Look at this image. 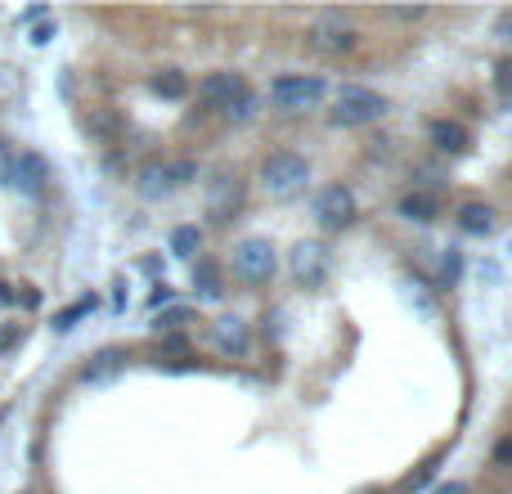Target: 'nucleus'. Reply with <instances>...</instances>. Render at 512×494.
I'll use <instances>...</instances> for the list:
<instances>
[{
	"label": "nucleus",
	"instance_id": "nucleus-9",
	"mask_svg": "<svg viewBox=\"0 0 512 494\" xmlns=\"http://www.w3.org/2000/svg\"><path fill=\"white\" fill-rule=\"evenodd\" d=\"M355 216H360V203L346 185H328L315 194V221L324 230H346V225H355Z\"/></svg>",
	"mask_w": 512,
	"mask_h": 494
},
{
	"label": "nucleus",
	"instance_id": "nucleus-17",
	"mask_svg": "<svg viewBox=\"0 0 512 494\" xmlns=\"http://www.w3.org/2000/svg\"><path fill=\"white\" fill-rule=\"evenodd\" d=\"M122 364H126V355H122V351H99L95 360H90L86 369H81V378H86V382H104V378H113V373L122 369Z\"/></svg>",
	"mask_w": 512,
	"mask_h": 494
},
{
	"label": "nucleus",
	"instance_id": "nucleus-8",
	"mask_svg": "<svg viewBox=\"0 0 512 494\" xmlns=\"http://www.w3.org/2000/svg\"><path fill=\"white\" fill-rule=\"evenodd\" d=\"M288 270H292V279H297L301 288H324L328 270H333V256H328L324 243L301 239L297 247H292V256H288Z\"/></svg>",
	"mask_w": 512,
	"mask_h": 494
},
{
	"label": "nucleus",
	"instance_id": "nucleus-24",
	"mask_svg": "<svg viewBox=\"0 0 512 494\" xmlns=\"http://www.w3.org/2000/svg\"><path fill=\"white\" fill-rule=\"evenodd\" d=\"M27 41H32V45H50V41H54V23H36Z\"/></svg>",
	"mask_w": 512,
	"mask_h": 494
},
{
	"label": "nucleus",
	"instance_id": "nucleus-22",
	"mask_svg": "<svg viewBox=\"0 0 512 494\" xmlns=\"http://www.w3.org/2000/svg\"><path fill=\"white\" fill-rule=\"evenodd\" d=\"M90 131H99V135H117V117L108 113V108H99V113H90Z\"/></svg>",
	"mask_w": 512,
	"mask_h": 494
},
{
	"label": "nucleus",
	"instance_id": "nucleus-19",
	"mask_svg": "<svg viewBox=\"0 0 512 494\" xmlns=\"http://www.w3.org/2000/svg\"><path fill=\"white\" fill-rule=\"evenodd\" d=\"M198 247H203V234H198L194 225H185V230L171 234V252H176V256H194Z\"/></svg>",
	"mask_w": 512,
	"mask_h": 494
},
{
	"label": "nucleus",
	"instance_id": "nucleus-10",
	"mask_svg": "<svg viewBox=\"0 0 512 494\" xmlns=\"http://www.w3.org/2000/svg\"><path fill=\"white\" fill-rule=\"evenodd\" d=\"M5 176H9V185L23 189V194H41V189L50 185V162H45L41 153H18Z\"/></svg>",
	"mask_w": 512,
	"mask_h": 494
},
{
	"label": "nucleus",
	"instance_id": "nucleus-3",
	"mask_svg": "<svg viewBox=\"0 0 512 494\" xmlns=\"http://www.w3.org/2000/svg\"><path fill=\"white\" fill-rule=\"evenodd\" d=\"M306 41H310V50H319V54H351L355 45H360V32H355L351 14H342V9H324V14L310 18Z\"/></svg>",
	"mask_w": 512,
	"mask_h": 494
},
{
	"label": "nucleus",
	"instance_id": "nucleus-21",
	"mask_svg": "<svg viewBox=\"0 0 512 494\" xmlns=\"http://www.w3.org/2000/svg\"><path fill=\"white\" fill-rule=\"evenodd\" d=\"M198 176V162L194 158H180V162H171V185H189V180Z\"/></svg>",
	"mask_w": 512,
	"mask_h": 494
},
{
	"label": "nucleus",
	"instance_id": "nucleus-26",
	"mask_svg": "<svg viewBox=\"0 0 512 494\" xmlns=\"http://www.w3.org/2000/svg\"><path fill=\"white\" fill-rule=\"evenodd\" d=\"M391 18H396V23H418V18H423V9H387Z\"/></svg>",
	"mask_w": 512,
	"mask_h": 494
},
{
	"label": "nucleus",
	"instance_id": "nucleus-11",
	"mask_svg": "<svg viewBox=\"0 0 512 494\" xmlns=\"http://www.w3.org/2000/svg\"><path fill=\"white\" fill-rule=\"evenodd\" d=\"M171 162H162V158H149L140 171H135V194L140 198H149V203H158V198H167L171 194Z\"/></svg>",
	"mask_w": 512,
	"mask_h": 494
},
{
	"label": "nucleus",
	"instance_id": "nucleus-20",
	"mask_svg": "<svg viewBox=\"0 0 512 494\" xmlns=\"http://www.w3.org/2000/svg\"><path fill=\"white\" fill-rule=\"evenodd\" d=\"M90 306H95V301H77V306H68V310H63V315H54V328H59V333H68V328L77 324V319L86 315Z\"/></svg>",
	"mask_w": 512,
	"mask_h": 494
},
{
	"label": "nucleus",
	"instance_id": "nucleus-2",
	"mask_svg": "<svg viewBox=\"0 0 512 494\" xmlns=\"http://www.w3.org/2000/svg\"><path fill=\"white\" fill-rule=\"evenodd\" d=\"M306 180H310V162L301 158V153L279 149L261 162V189H265V198H274V203L297 198L301 189H306Z\"/></svg>",
	"mask_w": 512,
	"mask_h": 494
},
{
	"label": "nucleus",
	"instance_id": "nucleus-12",
	"mask_svg": "<svg viewBox=\"0 0 512 494\" xmlns=\"http://www.w3.org/2000/svg\"><path fill=\"white\" fill-rule=\"evenodd\" d=\"M216 346H221L225 355H248V346H252L248 324H243V319H234V315L216 319Z\"/></svg>",
	"mask_w": 512,
	"mask_h": 494
},
{
	"label": "nucleus",
	"instance_id": "nucleus-15",
	"mask_svg": "<svg viewBox=\"0 0 512 494\" xmlns=\"http://www.w3.org/2000/svg\"><path fill=\"white\" fill-rule=\"evenodd\" d=\"M459 230L463 234H490L495 230V212L486 203H463L459 207Z\"/></svg>",
	"mask_w": 512,
	"mask_h": 494
},
{
	"label": "nucleus",
	"instance_id": "nucleus-23",
	"mask_svg": "<svg viewBox=\"0 0 512 494\" xmlns=\"http://www.w3.org/2000/svg\"><path fill=\"white\" fill-rule=\"evenodd\" d=\"M495 86H499V95L512 99V59H499V68H495Z\"/></svg>",
	"mask_w": 512,
	"mask_h": 494
},
{
	"label": "nucleus",
	"instance_id": "nucleus-5",
	"mask_svg": "<svg viewBox=\"0 0 512 494\" xmlns=\"http://www.w3.org/2000/svg\"><path fill=\"white\" fill-rule=\"evenodd\" d=\"M243 198H248V185H243V176L234 167H216L212 180L203 185V207L216 225L230 221V216L243 207Z\"/></svg>",
	"mask_w": 512,
	"mask_h": 494
},
{
	"label": "nucleus",
	"instance_id": "nucleus-6",
	"mask_svg": "<svg viewBox=\"0 0 512 494\" xmlns=\"http://www.w3.org/2000/svg\"><path fill=\"white\" fill-rule=\"evenodd\" d=\"M328 95V86L319 77H306V72H288L270 86V104L279 113H306V108H319Z\"/></svg>",
	"mask_w": 512,
	"mask_h": 494
},
{
	"label": "nucleus",
	"instance_id": "nucleus-27",
	"mask_svg": "<svg viewBox=\"0 0 512 494\" xmlns=\"http://www.w3.org/2000/svg\"><path fill=\"white\" fill-rule=\"evenodd\" d=\"M499 463H512V445H499Z\"/></svg>",
	"mask_w": 512,
	"mask_h": 494
},
{
	"label": "nucleus",
	"instance_id": "nucleus-18",
	"mask_svg": "<svg viewBox=\"0 0 512 494\" xmlns=\"http://www.w3.org/2000/svg\"><path fill=\"white\" fill-rule=\"evenodd\" d=\"M194 283L203 297H225V283H221V270H216L212 261H198L194 265Z\"/></svg>",
	"mask_w": 512,
	"mask_h": 494
},
{
	"label": "nucleus",
	"instance_id": "nucleus-13",
	"mask_svg": "<svg viewBox=\"0 0 512 494\" xmlns=\"http://www.w3.org/2000/svg\"><path fill=\"white\" fill-rule=\"evenodd\" d=\"M432 144L441 153H454V158H459V153H468V126H459V122H450V117H441V122H432Z\"/></svg>",
	"mask_w": 512,
	"mask_h": 494
},
{
	"label": "nucleus",
	"instance_id": "nucleus-14",
	"mask_svg": "<svg viewBox=\"0 0 512 494\" xmlns=\"http://www.w3.org/2000/svg\"><path fill=\"white\" fill-rule=\"evenodd\" d=\"M400 216H405V221H418V225H427V221H436V216H441V203H436L432 194H405L400 198Z\"/></svg>",
	"mask_w": 512,
	"mask_h": 494
},
{
	"label": "nucleus",
	"instance_id": "nucleus-25",
	"mask_svg": "<svg viewBox=\"0 0 512 494\" xmlns=\"http://www.w3.org/2000/svg\"><path fill=\"white\" fill-rule=\"evenodd\" d=\"M185 319H189V310H185V306H176V310H167V315H162V324H158V328H180Z\"/></svg>",
	"mask_w": 512,
	"mask_h": 494
},
{
	"label": "nucleus",
	"instance_id": "nucleus-4",
	"mask_svg": "<svg viewBox=\"0 0 512 494\" xmlns=\"http://www.w3.org/2000/svg\"><path fill=\"white\" fill-rule=\"evenodd\" d=\"M387 113V99L378 95V90H369V86H342L337 90V99H333V126H369V122H378V117Z\"/></svg>",
	"mask_w": 512,
	"mask_h": 494
},
{
	"label": "nucleus",
	"instance_id": "nucleus-1",
	"mask_svg": "<svg viewBox=\"0 0 512 494\" xmlns=\"http://www.w3.org/2000/svg\"><path fill=\"white\" fill-rule=\"evenodd\" d=\"M198 104L212 108V113H225V117H252V86L243 72H207L203 81H198Z\"/></svg>",
	"mask_w": 512,
	"mask_h": 494
},
{
	"label": "nucleus",
	"instance_id": "nucleus-16",
	"mask_svg": "<svg viewBox=\"0 0 512 494\" xmlns=\"http://www.w3.org/2000/svg\"><path fill=\"white\" fill-rule=\"evenodd\" d=\"M149 90H153V95H162V99H185L189 95V81H185V72H180V68H162V72H153Z\"/></svg>",
	"mask_w": 512,
	"mask_h": 494
},
{
	"label": "nucleus",
	"instance_id": "nucleus-7",
	"mask_svg": "<svg viewBox=\"0 0 512 494\" xmlns=\"http://www.w3.org/2000/svg\"><path fill=\"white\" fill-rule=\"evenodd\" d=\"M274 270H279V256H274L270 239H243L234 247V274H239L243 283L261 288V283L274 279Z\"/></svg>",
	"mask_w": 512,
	"mask_h": 494
}]
</instances>
